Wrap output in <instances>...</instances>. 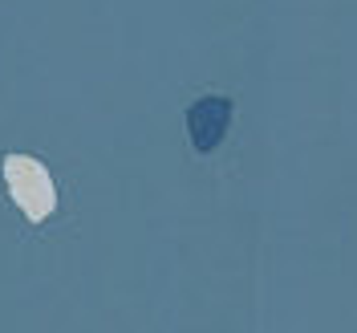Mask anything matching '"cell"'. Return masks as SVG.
Wrapping results in <instances>:
<instances>
[{"instance_id":"6da1fadb","label":"cell","mask_w":357,"mask_h":333,"mask_svg":"<svg viewBox=\"0 0 357 333\" xmlns=\"http://www.w3.org/2000/svg\"><path fill=\"white\" fill-rule=\"evenodd\" d=\"M4 179H8V191H13L17 207L24 212V220L41 223L53 216L57 187H53L45 163H37V158H29V155H8L4 158Z\"/></svg>"},{"instance_id":"7a4b0ae2","label":"cell","mask_w":357,"mask_h":333,"mask_svg":"<svg viewBox=\"0 0 357 333\" xmlns=\"http://www.w3.org/2000/svg\"><path fill=\"white\" fill-rule=\"evenodd\" d=\"M231 122V102L227 98H199L191 110H187V134H191V147L195 151H215L227 134Z\"/></svg>"}]
</instances>
